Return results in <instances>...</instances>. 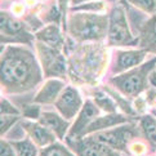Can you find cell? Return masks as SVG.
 <instances>
[{"label":"cell","mask_w":156,"mask_h":156,"mask_svg":"<svg viewBox=\"0 0 156 156\" xmlns=\"http://www.w3.org/2000/svg\"><path fill=\"white\" fill-rule=\"evenodd\" d=\"M148 84L150 87H151V89H154V90H156V71H151L148 75Z\"/></svg>","instance_id":"83f0119b"},{"label":"cell","mask_w":156,"mask_h":156,"mask_svg":"<svg viewBox=\"0 0 156 156\" xmlns=\"http://www.w3.org/2000/svg\"><path fill=\"white\" fill-rule=\"evenodd\" d=\"M94 103L97 105L99 110H103L106 114H115L116 112V103L111 97H108L103 92H97L94 94Z\"/></svg>","instance_id":"ac0fdd59"},{"label":"cell","mask_w":156,"mask_h":156,"mask_svg":"<svg viewBox=\"0 0 156 156\" xmlns=\"http://www.w3.org/2000/svg\"><path fill=\"white\" fill-rule=\"evenodd\" d=\"M107 40L110 45L115 47L134 45L136 43V39L133 37L129 25H128L124 9L120 7H115L111 10V14L108 17Z\"/></svg>","instance_id":"277c9868"},{"label":"cell","mask_w":156,"mask_h":156,"mask_svg":"<svg viewBox=\"0 0 156 156\" xmlns=\"http://www.w3.org/2000/svg\"><path fill=\"white\" fill-rule=\"evenodd\" d=\"M22 12H23V5H22V4H14L13 5V13L21 14Z\"/></svg>","instance_id":"f1b7e54d"},{"label":"cell","mask_w":156,"mask_h":156,"mask_svg":"<svg viewBox=\"0 0 156 156\" xmlns=\"http://www.w3.org/2000/svg\"><path fill=\"white\" fill-rule=\"evenodd\" d=\"M0 156H17V152H16V148L13 147L12 142L2 139V142H0Z\"/></svg>","instance_id":"4316f807"},{"label":"cell","mask_w":156,"mask_h":156,"mask_svg":"<svg viewBox=\"0 0 156 156\" xmlns=\"http://www.w3.org/2000/svg\"><path fill=\"white\" fill-rule=\"evenodd\" d=\"M35 36L37 39V41L47 44V45L55 49H61L63 45V36L61 34L59 27L55 23L43 27L41 30H39L36 32Z\"/></svg>","instance_id":"9a60e30c"},{"label":"cell","mask_w":156,"mask_h":156,"mask_svg":"<svg viewBox=\"0 0 156 156\" xmlns=\"http://www.w3.org/2000/svg\"><path fill=\"white\" fill-rule=\"evenodd\" d=\"M115 61L112 66L114 74H122L139 66L146 58V51L136 49V51H118L115 53Z\"/></svg>","instance_id":"8fae6325"},{"label":"cell","mask_w":156,"mask_h":156,"mask_svg":"<svg viewBox=\"0 0 156 156\" xmlns=\"http://www.w3.org/2000/svg\"><path fill=\"white\" fill-rule=\"evenodd\" d=\"M2 87L7 93H22L35 88L41 71L35 54L27 48L7 45L2 54Z\"/></svg>","instance_id":"6da1fadb"},{"label":"cell","mask_w":156,"mask_h":156,"mask_svg":"<svg viewBox=\"0 0 156 156\" xmlns=\"http://www.w3.org/2000/svg\"><path fill=\"white\" fill-rule=\"evenodd\" d=\"M65 88H66L65 83L61 79H48L34 97V103L36 105L55 103V101L58 99Z\"/></svg>","instance_id":"4fadbf2b"},{"label":"cell","mask_w":156,"mask_h":156,"mask_svg":"<svg viewBox=\"0 0 156 156\" xmlns=\"http://www.w3.org/2000/svg\"><path fill=\"white\" fill-rule=\"evenodd\" d=\"M0 110H2V115H13V116H21L22 115L21 110L18 107H16V106L7 98H2Z\"/></svg>","instance_id":"d4e9b609"},{"label":"cell","mask_w":156,"mask_h":156,"mask_svg":"<svg viewBox=\"0 0 156 156\" xmlns=\"http://www.w3.org/2000/svg\"><path fill=\"white\" fill-rule=\"evenodd\" d=\"M125 122H128V118H125L124 115L118 114V112L99 115L85 129L81 138L85 137V134H94V133H97V132L107 130V129H111V128H115L118 125H122V124H125Z\"/></svg>","instance_id":"5bb4252c"},{"label":"cell","mask_w":156,"mask_h":156,"mask_svg":"<svg viewBox=\"0 0 156 156\" xmlns=\"http://www.w3.org/2000/svg\"><path fill=\"white\" fill-rule=\"evenodd\" d=\"M106 9V5L103 2H87V4H79L74 5L71 8L72 12H84V13H101Z\"/></svg>","instance_id":"7402d4cb"},{"label":"cell","mask_w":156,"mask_h":156,"mask_svg":"<svg viewBox=\"0 0 156 156\" xmlns=\"http://www.w3.org/2000/svg\"><path fill=\"white\" fill-rule=\"evenodd\" d=\"M94 139H97L98 142H101L106 146H108L114 150H122L126 143L130 141L132 137H134V132H133L132 126L129 125H119L116 128H111L107 130L97 132L92 134Z\"/></svg>","instance_id":"8992f818"},{"label":"cell","mask_w":156,"mask_h":156,"mask_svg":"<svg viewBox=\"0 0 156 156\" xmlns=\"http://www.w3.org/2000/svg\"><path fill=\"white\" fill-rule=\"evenodd\" d=\"M155 65H156V57L129 71L111 77L110 83L124 96L137 97L147 88L148 75L154 70Z\"/></svg>","instance_id":"3957f363"},{"label":"cell","mask_w":156,"mask_h":156,"mask_svg":"<svg viewBox=\"0 0 156 156\" xmlns=\"http://www.w3.org/2000/svg\"><path fill=\"white\" fill-rule=\"evenodd\" d=\"M21 112L25 118H27L29 120H34V121H37L41 115L40 106L39 105H27V106H25V108L22 110Z\"/></svg>","instance_id":"cb8c5ba5"},{"label":"cell","mask_w":156,"mask_h":156,"mask_svg":"<svg viewBox=\"0 0 156 156\" xmlns=\"http://www.w3.org/2000/svg\"><path fill=\"white\" fill-rule=\"evenodd\" d=\"M69 31L80 41L99 40L107 35L108 17L97 13H76L69 20Z\"/></svg>","instance_id":"7a4b0ae2"},{"label":"cell","mask_w":156,"mask_h":156,"mask_svg":"<svg viewBox=\"0 0 156 156\" xmlns=\"http://www.w3.org/2000/svg\"><path fill=\"white\" fill-rule=\"evenodd\" d=\"M0 22H2V35L8 36V37H26L27 34L23 30V26L20 21L13 18L12 16H9L7 12H2L0 14Z\"/></svg>","instance_id":"2e32d148"},{"label":"cell","mask_w":156,"mask_h":156,"mask_svg":"<svg viewBox=\"0 0 156 156\" xmlns=\"http://www.w3.org/2000/svg\"><path fill=\"white\" fill-rule=\"evenodd\" d=\"M99 116V108L97 107V105L94 103L92 99H88L84 102L83 107L80 110V112L77 114L76 120L74 121V124L71 125L67 139H79L81 138L83 133L85 132V129L92 124Z\"/></svg>","instance_id":"9c48e42d"},{"label":"cell","mask_w":156,"mask_h":156,"mask_svg":"<svg viewBox=\"0 0 156 156\" xmlns=\"http://www.w3.org/2000/svg\"><path fill=\"white\" fill-rule=\"evenodd\" d=\"M129 3L147 14H156V0H129Z\"/></svg>","instance_id":"603a6c76"},{"label":"cell","mask_w":156,"mask_h":156,"mask_svg":"<svg viewBox=\"0 0 156 156\" xmlns=\"http://www.w3.org/2000/svg\"><path fill=\"white\" fill-rule=\"evenodd\" d=\"M39 156H76V155L72 151H70L66 146H63L62 143L55 142L45 148H41Z\"/></svg>","instance_id":"ffe728a7"},{"label":"cell","mask_w":156,"mask_h":156,"mask_svg":"<svg viewBox=\"0 0 156 156\" xmlns=\"http://www.w3.org/2000/svg\"><path fill=\"white\" fill-rule=\"evenodd\" d=\"M18 120H20V116L2 115V124H0V126H2V136H4Z\"/></svg>","instance_id":"484cf974"},{"label":"cell","mask_w":156,"mask_h":156,"mask_svg":"<svg viewBox=\"0 0 156 156\" xmlns=\"http://www.w3.org/2000/svg\"><path fill=\"white\" fill-rule=\"evenodd\" d=\"M22 128L27 133V136L34 142L39 148H45L51 144L55 143V134L49 130L47 126H44L41 122L34 120H25L22 122Z\"/></svg>","instance_id":"30bf717a"},{"label":"cell","mask_w":156,"mask_h":156,"mask_svg":"<svg viewBox=\"0 0 156 156\" xmlns=\"http://www.w3.org/2000/svg\"><path fill=\"white\" fill-rule=\"evenodd\" d=\"M155 105H156V103H155Z\"/></svg>","instance_id":"4dcf8cb0"},{"label":"cell","mask_w":156,"mask_h":156,"mask_svg":"<svg viewBox=\"0 0 156 156\" xmlns=\"http://www.w3.org/2000/svg\"><path fill=\"white\" fill-rule=\"evenodd\" d=\"M36 52L43 66L44 75L49 79H58L66 74V61L61 54L59 49H55L43 44L40 41L36 43Z\"/></svg>","instance_id":"5b68a950"},{"label":"cell","mask_w":156,"mask_h":156,"mask_svg":"<svg viewBox=\"0 0 156 156\" xmlns=\"http://www.w3.org/2000/svg\"><path fill=\"white\" fill-rule=\"evenodd\" d=\"M83 105L84 102L79 90L74 87H66L55 101L54 107L66 120H72L80 112Z\"/></svg>","instance_id":"52a82bcc"},{"label":"cell","mask_w":156,"mask_h":156,"mask_svg":"<svg viewBox=\"0 0 156 156\" xmlns=\"http://www.w3.org/2000/svg\"><path fill=\"white\" fill-rule=\"evenodd\" d=\"M13 147L16 148L17 156H39V147L31 141L30 138L21 139V141L12 142Z\"/></svg>","instance_id":"e0dca14e"},{"label":"cell","mask_w":156,"mask_h":156,"mask_svg":"<svg viewBox=\"0 0 156 156\" xmlns=\"http://www.w3.org/2000/svg\"><path fill=\"white\" fill-rule=\"evenodd\" d=\"M84 2H89V0H71V3L74 5H79V4H83Z\"/></svg>","instance_id":"f546056e"},{"label":"cell","mask_w":156,"mask_h":156,"mask_svg":"<svg viewBox=\"0 0 156 156\" xmlns=\"http://www.w3.org/2000/svg\"><path fill=\"white\" fill-rule=\"evenodd\" d=\"M37 121L41 122L44 126H47L49 130H52L59 141H62L69 134V130L71 128L69 120H66L59 112H54V111H44Z\"/></svg>","instance_id":"7c38bea8"},{"label":"cell","mask_w":156,"mask_h":156,"mask_svg":"<svg viewBox=\"0 0 156 156\" xmlns=\"http://www.w3.org/2000/svg\"><path fill=\"white\" fill-rule=\"evenodd\" d=\"M69 143L76 156H120L116 150L98 142L92 136L75 141L69 139Z\"/></svg>","instance_id":"ba28073f"},{"label":"cell","mask_w":156,"mask_h":156,"mask_svg":"<svg viewBox=\"0 0 156 156\" xmlns=\"http://www.w3.org/2000/svg\"><path fill=\"white\" fill-rule=\"evenodd\" d=\"M142 45L146 47L148 51L156 52V17L147 25V29L143 31Z\"/></svg>","instance_id":"d6986e66"},{"label":"cell","mask_w":156,"mask_h":156,"mask_svg":"<svg viewBox=\"0 0 156 156\" xmlns=\"http://www.w3.org/2000/svg\"><path fill=\"white\" fill-rule=\"evenodd\" d=\"M141 125H142V129H143L146 138L152 144H156V121L150 115H147L144 118H142Z\"/></svg>","instance_id":"44dd1931"}]
</instances>
